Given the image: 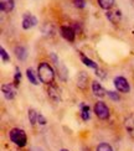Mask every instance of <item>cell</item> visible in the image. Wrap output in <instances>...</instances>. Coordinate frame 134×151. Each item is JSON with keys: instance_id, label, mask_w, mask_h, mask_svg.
<instances>
[{"instance_id": "cell-15", "label": "cell", "mask_w": 134, "mask_h": 151, "mask_svg": "<svg viewBox=\"0 0 134 151\" xmlns=\"http://www.w3.org/2000/svg\"><path fill=\"white\" fill-rule=\"evenodd\" d=\"M81 118L83 122H87L89 120V118H91V108H89V105H87L86 103H82L81 105Z\"/></svg>"}, {"instance_id": "cell-5", "label": "cell", "mask_w": 134, "mask_h": 151, "mask_svg": "<svg viewBox=\"0 0 134 151\" xmlns=\"http://www.w3.org/2000/svg\"><path fill=\"white\" fill-rule=\"evenodd\" d=\"M113 84L116 87V89L120 93H129L130 92V84L129 82L127 81V78L122 77V76H118L113 79Z\"/></svg>"}, {"instance_id": "cell-18", "label": "cell", "mask_w": 134, "mask_h": 151, "mask_svg": "<svg viewBox=\"0 0 134 151\" xmlns=\"http://www.w3.org/2000/svg\"><path fill=\"white\" fill-rule=\"evenodd\" d=\"M39 115L40 113L35 110V109H29V120L31 123V125H36L39 124Z\"/></svg>"}, {"instance_id": "cell-1", "label": "cell", "mask_w": 134, "mask_h": 151, "mask_svg": "<svg viewBox=\"0 0 134 151\" xmlns=\"http://www.w3.org/2000/svg\"><path fill=\"white\" fill-rule=\"evenodd\" d=\"M37 76L41 83L43 84H52L55 81V71L52 70V67L50 66L47 62H40L39 67H37Z\"/></svg>"}, {"instance_id": "cell-22", "label": "cell", "mask_w": 134, "mask_h": 151, "mask_svg": "<svg viewBox=\"0 0 134 151\" xmlns=\"http://www.w3.org/2000/svg\"><path fill=\"white\" fill-rule=\"evenodd\" d=\"M96 151H113V149H112V146L109 145V144L101 142V144H98V146H97V149H96Z\"/></svg>"}, {"instance_id": "cell-20", "label": "cell", "mask_w": 134, "mask_h": 151, "mask_svg": "<svg viewBox=\"0 0 134 151\" xmlns=\"http://www.w3.org/2000/svg\"><path fill=\"white\" fill-rule=\"evenodd\" d=\"M124 127L125 129L129 131V133H132V131L134 130V115H129L128 118L124 120Z\"/></svg>"}, {"instance_id": "cell-25", "label": "cell", "mask_w": 134, "mask_h": 151, "mask_svg": "<svg viewBox=\"0 0 134 151\" xmlns=\"http://www.w3.org/2000/svg\"><path fill=\"white\" fill-rule=\"evenodd\" d=\"M107 96L109 97L112 100H114V102H118V100L120 99L119 98V94L117 92H113V91H107Z\"/></svg>"}, {"instance_id": "cell-13", "label": "cell", "mask_w": 134, "mask_h": 151, "mask_svg": "<svg viewBox=\"0 0 134 151\" xmlns=\"http://www.w3.org/2000/svg\"><path fill=\"white\" fill-rule=\"evenodd\" d=\"M15 6L14 0H0V9L3 12H10L12 11Z\"/></svg>"}, {"instance_id": "cell-11", "label": "cell", "mask_w": 134, "mask_h": 151, "mask_svg": "<svg viewBox=\"0 0 134 151\" xmlns=\"http://www.w3.org/2000/svg\"><path fill=\"white\" fill-rule=\"evenodd\" d=\"M107 19L109 20L112 24H118L120 21V19H122V14H120L119 10H108L107 14H106Z\"/></svg>"}, {"instance_id": "cell-14", "label": "cell", "mask_w": 134, "mask_h": 151, "mask_svg": "<svg viewBox=\"0 0 134 151\" xmlns=\"http://www.w3.org/2000/svg\"><path fill=\"white\" fill-rule=\"evenodd\" d=\"M26 78L29 79V82L34 86H39L40 84V79H39V76H36V73L34 72L33 68H28L26 70Z\"/></svg>"}, {"instance_id": "cell-12", "label": "cell", "mask_w": 134, "mask_h": 151, "mask_svg": "<svg viewBox=\"0 0 134 151\" xmlns=\"http://www.w3.org/2000/svg\"><path fill=\"white\" fill-rule=\"evenodd\" d=\"M87 81H88V76L86 72H80L77 76V87L80 89H86L87 88Z\"/></svg>"}, {"instance_id": "cell-29", "label": "cell", "mask_w": 134, "mask_h": 151, "mask_svg": "<svg viewBox=\"0 0 134 151\" xmlns=\"http://www.w3.org/2000/svg\"><path fill=\"white\" fill-rule=\"evenodd\" d=\"M73 29H75V31H76V34H80V32H81V26H80L78 22H75Z\"/></svg>"}, {"instance_id": "cell-21", "label": "cell", "mask_w": 134, "mask_h": 151, "mask_svg": "<svg viewBox=\"0 0 134 151\" xmlns=\"http://www.w3.org/2000/svg\"><path fill=\"white\" fill-rule=\"evenodd\" d=\"M54 26H52V24H46V25H43V26L41 27V32L43 35H52L54 34Z\"/></svg>"}, {"instance_id": "cell-4", "label": "cell", "mask_w": 134, "mask_h": 151, "mask_svg": "<svg viewBox=\"0 0 134 151\" xmlns=\"http://www.w3.org/2000/svg\"><path fill=\"white\" fill-rule=\"evenodd\" d=\"M50 56H51V60L54 61V63H55V66H56L57 76L60 77V79H61V81H67L68 74H67V68H66V66H63V65L61 63L56 53H54V52H52Z\"/></svg>"}, {"instance_id": "cell-30", "label": "cell", "mask_w": 134, "mask_h": 151, "mask_svg": "<svg viewBox=\"0 0 134 151\" xmlns=\"http://www.w3.org/2000/svg\"><path fill=\"white\" fill-rule=\"evenodd\" d=\"M60 151H70V150H67V149H61Z\"/></svg>"}, {"instance_id": "cell-8", "label": "cell", "mask_w": 134, "mask_h": 151, "mask_svg": "<svg viewBox=\"0 0 134 151\" xmlns=\"http://www.w3.org/2000/svg\"><path fill=\"white\" fill-rule=\"evenodd\" d=\"M1 92L3 96L6 100H12L16 96V89H15V84H4L1 87Z\"/></svg>"}, {"instance_id": "cell-17", "label": "cell", "mask_w": 134, "mask_h": 151, "mask_svg": "<svg viewBox=\"0 0 134 151\" xmlns=\"http://www.w3.org/2000/svg\"><path fill=\"white\" fill-rule=\"evenodd\" d=\"M15 56H16V58H19L20 61H25L28 58V50L22 46L15 47Z\"/></svg>"}, {"instance_id": "cell-23", "label": "cell", "mask_w": 134, "mask_h": 151, "mask_svg": "<svg viewBox=\"0 0 134 151\" xmlns=\"http://www.w3.org/2000/svg\"><path fill=\"white\" fill-rule=\"evenodd\" d=\"M21 82V72L19 68H16L15 70V74H14V84L15 86H19Z\"/></svg>"}, {"instance_id": "cell-28", "label": "cell", "mask_w": 134, "mask_h": 151, "mask_svg": "<svg viewBox=\"0 0 134 151\" xmlns=\"http://www.w3.org/2000/svg\"><path fill=\"white\" fill-rule=\"evenodd\" d=\"M46 123H47L46 118H45L42 114H40V115H39V124H40V125H46Z\"/></svg>"}, {"instance_id": "cell-26", "label": "cell", "mask_w": 134, "mask_h": 151, "mask_svg": "<svg viewBox=\"0 0 134 151\" xmlns=\"http://www.w3.org/2000/svg\"><path fill=\"white\" fill-rule=\"evenodd\" d=\"M73 4H75L76 8H78V9H83L86 6L85 0H73Z\"/></svg>"}, {"instance_id": "cell-16", "label": "cell", "mask_w": 134, "mask_h": 151, "mask_svg": "<svg viewBox=\"0 0 134 151\" xmlns=\"http://www.w3.org/2000/svg\"><path fill=\"white\" fill-rule=\"evenodd\" d=\"M80 56H81V61L83 62V65H85V66H87V67H89V68H92V70H93L94 72H96V71H97L98 68H99V67H98V65L94 61L89 60V58L87 57V56H85L83 53H81Z\"/></svg>"}, {"instance_id": "cell-7", "label": "cell", "mask_w": 134, "mask_h": 151, "mask_svg": "<svg viewBox=\"0 0 134 151\" xmlns=\"http://www.w3.org/2000/svg\"><path fill=\"white\" fill-rule=\"evenodd\" d=\"M60 34H61V36H62L66 41H68V42H73V41H75L76 31H75V29L71 27V26H66V25H65V26H61Z\"/></svg>"}, {"instance_id": "cell-6", "label": "cell", "mask_w": 134, "mask_h": 151, "mask_svg": "<svg viewBox=\"0 0 134 151\" xmlns=\"http://www.w3.org/2000/svg\"><path fill=\"white\" fill-rule=\"evenodd\" d=\"M37 25V17L30 12H25L22 16V29L24 30H30Z\"/></svg>"}, {"instance_id": "cell-9", "label": "cell", "mask_w": 134, "mask_h": 151, "mask_svg": "<svg viewBox=\"0 0 134 151\" xmlns=\"http://www.w3.org/2000/svg\"><path fill=\"white\" fill-rule=\"evenodd\" d=\"M47 96H49L51 102L60 103V100H61V93L59 91V88L55 87L54 84H50L49 86V88H47Z\"/></svg>"}, {"instance_id": "cell-19", "label": "cell", "mask_w": 134, "mask_h": 151, "mask_svg": "<svg viewBox=\"0 0 134 151\" xmlns=\"http://www.w3.org/2000/svg\"><path fill=\"white\" fill-rule=\"evenodd\" d=\"M98 1V5L101 6L102 9H104V10H111L114 4H116V0H97Z\"/></svg>"}, {"instance_id": "cell-3", "label": "cell", "mask_w": 134, "mask_h": 151, "mask_svg": "<svg viewBox=\"0 0 134 151\" xmlns=\"http://www.w3.org/2000/svg\"><path fill=\"white\" fill-rule=\"evenodd\" d=\"M94 113L101 120H107L111 115V111H109L108 105L104 102H102V100H99V102H97L94 104Z\"/></svg>"}, {"instance_id": "cell-2", "label": "cell", "mask_w": 134, "mask_h": 151, "mask_svg": "<svg viewBox=\"0 0 134 151\" xmlns=\"http://www.w3.org/2000/svg\"><path fill=\"white\" fill-rule=\"evenodd\" d=\"M9 139L17 147H25L28 144L26 133H25L22 129H19V128H14L9 131Z\"/></svg>"}, {"instance_id": "cell-24", "label": "cell", "mask_w": 134, "mask_h": 151, "mask_svg": "<svg viewBox=\"0 0 134 151\" xmlns=\"http://www.w3.org/2000/svg\"><path fill=\"white\" fill-rule=\"evenodd\" d=\"M0 56H1V61L3 62H9L10 61V57H9V53L6 51L5 48H0Z\"/></svg>"}, {"instance_id": "cell-27", "label": "cell", "mask_w": 134, "mask_h": 151, "mask_svg": "<svg viewBox=\"0 0 134 151\" xmlns=\"http://www.w3.org/2000/svg\"><path fill=\"white\" fill-rule=\"evenodd\" d=\"M94 73H96V74H97V76H98V77H99L101 79H104V78L107 77V73H106V72H104L103 70H101V68H98V70H97V71H96Z\"/></svg>"}, {"instance_id": "cell-10", "label": "cell", "mask_w": 134, "mask_h": 151, "mask_svg": "<svg viewBox=\"0 0 134 151\" xmlns=\"http://www.w3.org/2000/svg\"><path fill=\"white\" fill-rule=\"evenodd\" d=\"M91 88H92V93L94 97L97 98H103L106 94H107V91L103 88V86H102L98 81H93L91 83Z\"/></svg>"}]
</instances>
